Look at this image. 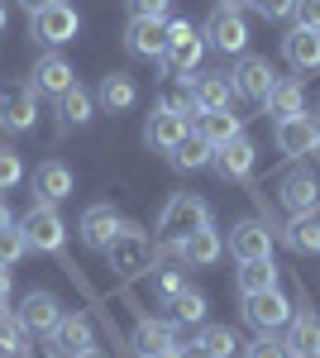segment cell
<instances>
[{"label": "cell", "instance_id": "cell-1", "mask_svg": "<svg viewBox=\"0 0 320 358\" xmlns=\"http://www.w3.org/2000/svg\"><path fill=\"white\" fill-rule=\"evenodd\" d=\"M206 224H211V206H206L201 196L172 192L167 201H162V210H158V239L162 244H182L187 234L206 229Z\"/></svg>", "mask_w": 320, "mask_h": 358}, {"label": "cell", "instance_id": "cell-2", "mask_svg": "<svg viewBox=\"0 0 320 358\" xmlns=\"http://www.w3.org/2000/svg\"><path fill=\"white\" fill-rule=\"evenodd\" d=\"M106 258L120 277H144L153 268V239H148L139 224L120 220V229L110 234V244H106Z\"/></svg>", "mask_w": 320, "mask_h": 358}, {"label": "cell", "instance_id": "cell-3", "mask_svg": "<svg viewBox=\"0 0 320 358\" xmlns=\"http://www.w3.org/2000/svg\"><path fill=\"white\" fill-rule=\"evenodd\" d=\"M206 57V34L191 29V20H167V53H162V67L172 77H191Z\"/></svg>", "mask_w": 320, "mask_h": 358}, {"label": "cell", "instance_id": "cell-4", "mask_svg": "<svg viewBox=\"0 0 320 358\" xmlns=\"http://www.w3.org/2000/svg\"><path fill=\"white\" fill-rule=\"evenodd\" d=\"M206 43H211V48H220V53H230V57H244V53H249V20H244V10L215 5L211 20H206Z\"/></svg>", "mask_w": 320, "mask_h": 358}, {"label": "cell", "instance_id": "cell-5", "mask_svg": "<svg viewBox=\"0 0 320 358\" xmlns=\"http://www.w3.org/2000/svg\"><path fill=\"white\" fill-rule=\"evenodd\" d=\"M20 229H25L29 248H39V253H62V244H67V224L57 215V206H43V201L29 206V215L20 220Z\"/></svg>", "mask_w": 320, "mask_h": 358}, {"label": "cell", "instance_id": "cell-6", "mask_svg": "<svg viewBox=\"0 0 320 358\" xmlns=\"http://www.w3.org/2000/svg\"><path fill=\"white\" fill-rule=\"evenodd\" d=\"M292 296L282 292V287H267V292H249L244 296V320L253 325V330H282L287 320H292Z\"/></svg>", "mask_w": 320, "mask_h": 358}, {"label": "cell", "instance_id": "cell-7", "mask_svg": "<svg viewBox=\"0 0 320 358\" xmlns=\"http://www.w3.org/2000/svg\"><path fill=\"white\" fill-rule=\"evenodd\" d=\"M81 29V15L67 5V0H57V5H48V10H39V15H29V34L39 38V43H48V48H57V43H72Z\"/></svg>", "mask_w": 320, "mask_h": 358}, {"label": "cell", "instance_id": "cell-8", "mask_svg": "<svg viewBox=\"0 0 320 358\" xmlns=\"http://www.w3.org/2000/svg\"><path fill=\"white\" fill-rule=\"evenodd\" d=\"M277 82V72H272V62L258 53H244L235 62V72H230V86H235V101H267V91Z\"/></svg>", "mask_w": 320, "mask_h": 358}, {"label": "cell", "instance_id": "cell-9", "mask_svg": "<svg viewBox=\"0 0 320 358\" xmlns=\"http://www.w3.org/2000/svg\"><path fill=\"white\" fill-rule=\"evenodd\" d=\"M34 120H39V91L34 86H5L0 91V129L25 134V129H34Z\"/></svg>", "mask_w": 320, "mask_h": 358}, {"label": "cell", "instance_id": "cell-10", "mask_svg": "<svg viewBox=\"0 0 320 358\" xmlns=\"http://www.w3.org/2000/svg\"><path fill=\"white\" fill-rule=\"evenodd\" d=\"M277 148L287 158H316L320 153V120H311V115L277 120Z\"/></svg>", "mask_w": 320, "mask_h": 358}, {"label": "cell", "instance_id": "cell-11", "mask_svg": "<svg viewBox=\"0 0 320 358\" xmlns=\"http://www.w3.org/2000/svg\"><path fill=\"white\" fill-rule=\"evenodd\" d=\"M253 163H258V148H253V138H249V134L220 143L215 158H211V167L225 177V182H249V177H253Z\"/></svg>", "mask_w": 320, "mask_h": 358}, {"label": "cell", "instance_id": "cell-12", "mask_svg": "<svg viewBox=\"0 0 320 358\" xmlns=\"http://www.w3.org/2000/svg\"><path fill=\"white\" fill-rule=\"evenodd\" d=\"M187 134H191V124L172 110L167 101H162V106H153V115L144 120V138H148V148H162V153H172V148H177Z\"/></svg>", "mask_w": 320, "mask_h": 358}, {"label": "cell", "instance_id": "cell-13", "mask_svg": "<svg viewBox=\"0 0 320 358\" xmlns=\"http://www.w3.org/2000/svg\"><path fill=\"white\" fill-rule=\"evenodd\" d=\"M282 206L292 215H316L320 210V177L311 167H296V172L282 177Z\"/></svg>", "mask_w": 320, "mask_h": 358}, {"label": "cell", "instance_id": "cell-14", "mask_svg": "<svg viewBox=\"0 0 320 358\" xmlns=\"http://www.w3.org/2000/svg\"><path fill=\"white\" fill-rule=\"evenodd\" d=\"M77 192V177H72V167L48 158V163H39L34 172V201H43V206H57V201H67V196Z\"/></svg>", "mask_w": 320, "mask_h": 358}, {"label": "cell", "instance_id": "cell-15", "mask_svg": "<svg viewBox=\"0 0 320 358\" xmlns=\"http://www.w3.org/2000/svg\"><path fill=\"white\" fill-rule=\"evenodd\" d=\"M15 320H20V330H25V334H53V325L62 320V306H57L53 292H29Z\"/></svg>", "mask_w": 320, "mask_h": 358}, {"label": "cell", "instance_id": "cell-16", "mask_svg": "<svg viewBox=\"0 0 320 358\" xmlns=\"http://www.w3.org/2000/svg\"><path fill=\"white\" fill-rule=\"evenodd\" d=\"M230 253L249 263V258H272V229L263 220H239L230 224Z\"/></svg>", "mask_w": 320, "mask_h": 358}, {"label": "cell", "instance_id": "cell-17", "mask_svg": "<svg viewBox=\"0 0 320 358\" xmlns=\"http://www.w3.org/2000/svg\"><path fill=\"white\" fill-rule=\"evenodd\" d=\"M282 57L292 62V72H316L320 67V29L296 24L282 34Z\"/></svg>", "mask_w": 320, "mask_h": 358}, {"label": "cell", "instance_id": "cell-18", "mask_svg": "<svg viewBox=\"0 0 320 358\" xmlns=\"http://www.w3.org/2000/svg\"><path fill=\"white\" fill-rule=\"evenodd\" d=\"M34 91L39 96H62L67 86H77V72H72V62L62 53H43L39 62H34Z\"/></svg>", "mask_w": 320, "mask_h": 358}, {"label": "cell", "instance_id": "cell-19", "mask_svg": "<svg viewBox=\"0 0 320 358\" xmlns=\"http://www.w3.org/2000/svg\"><path fill=\"white\" fill-rule=\"evenodd\" d=\"M125 48L134 57H162L167 53V20H130Z\"/></svg>", "mask_w": 320, "mask_h": 358}, {"label": "cell", "instance_id": "cell-20", "mask_svg": "<svg viewBox=\"0 0 320 358\" xmlns=\"http://www.w3.org/2000/svg\"><path fill=\"white\" fill-rule=\"evenodd\" d=\"M48 339H53V349L62 358H72V354H81V349H96V325H91L86 315H62Z\"/></svg>", "mask_w": 320, "mask_h": 358}, {"label": "cell", "instance_id": "cell-21", "mask_svg": "<svg viewBox=\"0 0 320 358\" xmlns=\"http://www.w3.org/2000/svg\"><path fill=\"white\" fill-rule=\"evenodd\" d=\"M172 248H177V258H182V263H191V268H215V263H220V253H225V239H220L211 224H206V229L187 234L182 244H172Z\"/></svg>", "mask_w": 320, "mask_h": 358}, {"label": "cell", "instance_id": "cell-22", "mask_svg": "<svg viewBox=\"0 0 320 358\" xmlns=\"http://www.w3.org/2000/svg\"><path fill=\"white\" fill-rule=\"evenodd\" d=\"M81 244L86 248H106L110 234L120 229V215H115V206H106V201H96V206H86V215H81Z\"/></svg>", "mask_w": 320, "mask_h": 358}, {"label": "cell", "instance_id": "cell-23", "mask_svg": "<svg viewBox=\"0 0 320 358\" xmlns=\"http://www.w3.org/2000/svg\"><path fill=\"white\" fill-rule=\"evenodd\" d=\"M263 106H267V115H272V120H292V115H306V86L296 82V77H277Z\"/></svg>", "mask_w": 320, "mask_h": 358}, {"label": "cell", "instance_id": "cell-24", "mask_svg": "<svg viewBox=\"0 0 320 358\" xmlns=\"http://www.w3.org/2000/svg\"><path fill=\"white\" fill-rule=\"evenodd\" d=\"M134 349H139V358L158 354V349H182V344H177V320H153V315H144L139 330H134Z\"/></svg>", "mask_w": 320, "mask_h": 358}, {"label": "cell", "instance_id": "cell-25", "mask_svg": "<svg viewBox=\"0 0 320 358\" xmlns=\"http://www.w3.org/2000/svg\"><path fill=\"white\" fill-rule=\"evenodd\" d=\"M196 134L206 138L211 148H220V143H230V138L244 134V115H235V110H206L201 120H196Z\"/></svg>", "mask_w": 320, "mask_h": 358}, {"label": "cell", "instance_id": "cell-26", "mask_svg": "<svg viewBox=\"0 0 320 358\" xmlns=\"http://www.w3.org/2000/svg\"><path fill=\"white\" fill-rule=\"evenodd\" d=\"M282 344H287V354H311V349H320V320L311 315V310H292V320L282 325Z\"/></svg>", "mask_w": 320, "mask_h": 358}, {"label": "cell", "instance_id": "cell-27", "mask_svg": "<svg viewBox=\"0 0 320 358\" xmlns=\"http://www.w3.org/2000/svg\"><path fill=\"white\" fill-rule=\"evenodd\" d=\"M191 91H196V101H201L206 110H235V86H230L225 72H201Z\"/></svg>", "mask_w": 320, "mask_h": 358}, {"label": "cell", "instance_id": "cell-28", "mask_svg": "<svg viewBox=\"0 0 320 358\" xmlns=\"http://www.w3.org/2000/svg\"><path fill=\"white\" fill-rule=\"evenodd\" d=\"M96 101H101L110 115H120V110H130L134 101H139V86H134L130 72H110L106 82H101V91H96Z\"/></svg>", "mask_w": 320, "mask_h": 358}, {"label": "cell", "instance_id": "cell-29", "mask_svg": "<svg viewBox=\"0 0 320 358\" xmlns=\"http://www.w3.org/2000/svg\"><path fill=\"white\" fill-rule=\"evenodd\" d=\"M211 158H215V148L201 134H187L172 153H167V163L177 167V172H201V167H211Z\"/></svg>", "mask_w": 320, "mask_h": 358}, {"label": "cell", "instance_id": "cell-30", "mask_svg": "<svg viewBox=\"0 0 320 358\" xmlns=\"http://www.w3.org/2000/svg\"><path fill=\"white\" fill-rule=\"evenodd\" d=\"M235 282H239V296L267 292V287H277V268H272V258H249V263H239Z\"/></svg>", "mask_w": 320, "mask_h": 358}, {"label": "cell", "instance_id": "cell-31", "mask_svg": "<svg viewBox=\"0 0 320 358\" xmlns=\"http://www.w3.org/2000/svg\"><path fill=\"white\" fill-rule=\"evenodd\" d=\"M57 110H62V124H86V120L96 115V96L77 82V86H67V91L57 96Z\"/></svg>", "mask_w": 320, "mask_h": 358}, {"label": "cell", "instance_id": "cell-32", "mask_svg": "<svg viewBox=\"0 0 320 358\" xmlns=\"http://www.w3.org/2000/svg\"><path fill=\"white\" fill-rule=\"evenodd\" d=\"M282 239L292 253H320V220L316 215H292V224L282 229Z\"/></svg>", "mask_w": 320, "mask_h": 358}, {"label": "cell", "instance_id": "cell-33", "mask_svg": "<svg viewBox=\"0 0 320 358\" xmlns=\"http://www.w3.org/2000/svg\"><path fill=\"white\" fill-rule=\"evenodd\" d=\"M167 306H172V320L177 325H206V310H211V301L201 292H191V287H182Z\"/></svg>", "mask_w": 320, "mask_h": 358}, {"label": "cell", "instance_id": "cell-34", "mask_svg": "<svg viewBox=\"0 0 320 358\" xmlns=\"http://www.w3.org/2000/svg\"><path fill=\"white\" fill-rule=\"evenodd\" d=\"M196 339L206 344V354H211V358H235V349H239V339H235L230 325H206Z\"/></svg>", "mask_w": 320, "mask_h": 358}, {"label": "cell", "instance_id": "cell-35", "mask_svg": "<svg viewBox=\"0 0 320 358\" xmlns=\"http://www.w3.org/2000/svg\"><path fill=\"white\" fill-rule=\"evenodd\" d=\"M25 253H29L25 229H20V224H5V229H0V268H15Z\"/></svg>", "mask_w": 320, "mask_h": 358}, {"label": "cell", "instance_id": "cell-36", "mask_svg": "<svg viewBox=\"0 0 320 358\" xmlns=\"http://www.w3.org/2000/svg\"><path fill=\"white\" fill-rule=\"evenodd\" d=\"M244 358H292V354H287V344H282L277 330H258V339L244 349Z\"/></svg>", "mask_w": 320, "mask_h": 358}, {"label": "cell", "instance_id": "cell-37", "mask_svg": "<svg viewBox=\"0 0 320 358\" xmlns=\"http://www.w3.org/2000/svg\"><path fill=\"white\" fill-rule=\"evenodd\" d=\"M182 287H187V277L177 273V268H158L153 273V301H172Z\"/></svg>", "mask_w": 320, "mask_h": 358}, {"label": "cell", "instance_id": "cell-38", "mask_svg": "<svg viewBox=\"0 0 320 358\" xmlns=\"http://www.w3.org/2000/svg\"><path fill=\"white\" fill-rule=\"evenodd\" d=\"M20 177H25V163H20V153H15V148H0V196L15 192V187H20Z\"/></svg>", "mask_w": 320, "mask_h": 358}, {"label": "cell", "instance_id": "cell-39", "mask_svg": "<svg viewBox=\"0 0 320 358\" xmlns=\"http://www.w3.org/2000/svg\"><path fill=\"white\" fill-rule=\"evenodd\" d=\"M20 349H25V330H20V320L5 315V306H0V354H20Z\"/></svg>", "mask_w": 320, "mask_h": 358}, {"label": "cell", "instance_id": "cell-40", "mask_svg": "<svg viewBox=\"0 0 320 358\" xmlns=\"http://www.w3.org/2000/svg\"><path fill=\"white\" fill-rule=\"evenodd\" d=\"M167 106H172V110L182 115V120H187V124H191V120H201V115H206V106H201V101H196V91H191V86H187V91H177V96H172V101H167Z\"/></svg>", "mask_w": 320, "mask_h": 358}, {"label": "cell", "instance_id": "cell-41", "mask_svg": "<svg viewBox=\"0 0 320 358\" xmlns=\"http://www.w3.org/2000/svg\"><path fill=\"white\" fill-rule=\"evenodd\" d=\"M249 5H253L263 20H287V15L296 10V0H249Z\"/></svg>", "mask_w": 320, "mask_h": 358}, {"label": "cell", "instance_id": "cell-42", "mask_svg": "<svg viewBox=\"0 0 320 358\" xmlns=\"http://www.w3.org/2000/svg\"><path fill=\"white\" fill-rule=\"evenodd\" d=\"M130 15L134 20H162L167 15V0H130Z\"/></svg>", "mask_w": 320, "mask_h": 358}, {"label": "cell", "instance_id": "cell-43", "mask_svg": "<svg viewBox=\"0 0 320 358\" xmlns=\"http://www.w3.org/2000/svg\"><path fill=\"white\" fill-rule=\"evenodd\" d=\"M296 24H306V29H320V0H296Z\"/></svg>", "mask_w": 320, "mask_h": 358}, {"label": "cell", "instance_id": "cell-44", "mask_svg": "<svg viewBox=\"0 0 320 358\" xmlns=\"http://www.w3.org/2000/svg\"><path fill=\"white\" fill-rule=\"evenodd\" d=\"M182 358H211V354H206V344H201V339H191V344H182Z\"/></svg>", "mask_w": 320, "mask_h": 358}, {"label": "cell", "instance_id": "cell-45", "mask_svg": "<svg viewBox=\"0 0 320 358\" xmlns=\"http://www.w3.org/2000/svg\"><path fill=\"white\" fill-rule=\"evenodd\" d=\"M10 292H15V282H10V268H0V306L10 301Z\"/></svg>", "mask_w": 320, "mask_h": 358}, {"label": "cell", "instance_id": "cell-46", "mask_svg": "<svg viewBox=\"0 0 320 358\" xmlns=\"http://www.w3.org/2000/svg\"><path fill=\"white\" fill-rule=\"evenodd\" d=\"M20 5H25L29 15H39V10H48V5H57V0H20Z\"/></svg>", "mask_w": 320, "mask_h": 358}, {"label": "cell", "instance_id": "cell-47", "mask_svg": "<svg viewBox=\"0 0 320 358\" xmlns=\"http://www.w3.org/2000/svg\"><path fill=\"white\" fill-rule=\"evenodd\" d=\"M5 224H15V215H10V201L0 196V229H5Z\"/></svg>", "mask_w": 320, "mask_h": 358}, {"label": "cell", "instance_id": "cell-48", "mask_svg": "<svg viewBox=\"0 0 320 358\" xmlns=\"http://www.w3.org/2000/svg\"><path fill=\"white\" fill-rule=\"evenodd\" d=\"M148 358H182V349H158V354H148Z\"/></svg>", "mask_w": 320, "mask_h": 358}, {"label": "cell", "instance_id": "cell-49", "mask_svg": "<svg viewBox=\"0 0 320 358\" xmlns=\"http://www.w3.org/2000/svg\"><path fill=\"white\" fill-rule=\"evenodd\" d=\"M72 358H106L101 349H81V354H72Z\"/></svg>", "mask_w": 320, "mask_h": 358}, {"label": "cell", "instance_id": "cell-50", "mask_svg": "<svg viewBox=\"0 0 320 358\" xmlns=\"http://www.w3.org/2000/svg\"><path fill=\"white\" fill-rule=\"evenodd\" d=\"M220 5H230V10H244V5H249V0H220Z\"/></svg>", "mask_w": 320, "mask_h": 358}, {"label": "cell", "instance_id": "cell-51", "mask_svg": "<svg viewBox=\"0 0 320 358\" xmlns=\"http://www.w3.org/2000/svg\"><path fill=\"white\" fill-rule=\"evenodd\" d=\"M5 24H10V20H5V5H0V34H5Z\"/></svg>", "mask_w": 320, "mask_h": 358}, {"label": "cell", "instance_id": "cell-52", "mask_svg": "<svg viewBox=\"0 0 320 358\" xmlns=\"http://www.w3.org/2000/svg\"><path fill=\"white\" fill-rule=\"evenodd\" d=\"M292 358H320V349H311V354H292Z\"/></svg>", "mask_w": 320, "mask_h": 358}]
</instances>
